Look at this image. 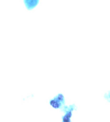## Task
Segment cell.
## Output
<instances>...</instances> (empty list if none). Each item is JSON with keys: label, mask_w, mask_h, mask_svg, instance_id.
<instances>
[{"label": "cell", "mask_w": 110, "mask_h": 122, "mask_svg": "<svg viewBox=\"0 0 110 122\" xmlns=\"http://www.w3.org/2000/svg\"><path fill=\"white\" fill-rule=\"evenodd\" d=\"M64 103V96L61 94H59L54 100L50 101V105L56 109L60 108Z\"/></svg>", "instance_id": "6da1fadb"}, {"label": "cell", "mask_w": 110, "mask_h": 122, "mask_svg": "<svg viewBox=\"0 0 110 122\" xmlns=\"http://www.w3.org/2000/svg\"><path fill=\"white\" fill-rule=\"evenodd\" d=\"M39 0H24L26 7L28 10H32L37 6Z\"/></svg>", "instance_id": "7a4b0ae2"}, {"label": "cell", "mask_w": 110, "mask_h": 122, "mask_svg": "<svg viewBox=\"0 0 110 122\" xmlns=\"http://www.w3.org/2000/svg\"><path fill=\"white\" fill-rule=\"evenodd\" d=\"M63 122H70V118L65 116L63 117Z\"/></svg>", "instance_id": "3957f363"}]
</instances>
